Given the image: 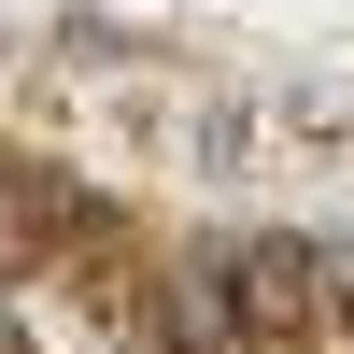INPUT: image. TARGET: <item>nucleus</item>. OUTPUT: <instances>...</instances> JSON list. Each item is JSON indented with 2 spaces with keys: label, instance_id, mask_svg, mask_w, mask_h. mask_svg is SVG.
Wrapping results in <instances>:
<instances>
[{
  "label": "nucleus",
  "instance_id": "1",
  "mask_svg": "<svg viewBox=\"0 0 354 354\" xmlns=\"http://www.w3.org/2000/svg\"><path fill=\"white\" fill-rule=\"evenodd\" d=\"M326 298H340V312H354V241H340V255H326Z\"/></svg>",
  "mask_w": 354,
  "mask_h": 354
}]
</instances>
